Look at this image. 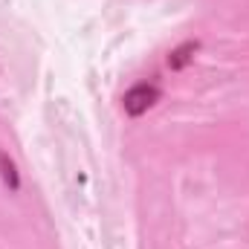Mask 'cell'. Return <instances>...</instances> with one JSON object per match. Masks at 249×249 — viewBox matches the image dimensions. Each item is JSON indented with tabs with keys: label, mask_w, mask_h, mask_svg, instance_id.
Wrapping results in <instances>:
<instances>
[{
	"label": "cell",
	"mask_w": 249,
	"mask_h": 249,
	"mask_svg": "<svg viewBox=\"0 0 249 249\" xmlns=\"http://www.w3.org/2000/svg\"><path fill=\"white\" fill-rule=\"evenodd\" d=\"M160 96H162V90L154 81H142V84H133L124 93L122 107L127 116H142V113H148V107H154L160 102Z\"/></svg>",
	"instance_id": "cell-1"
},
{
	"label": "cell",
	"mask_w": 249,
	"mask_h": 249,
	"mask_svg": "<svg viewBox=\"0 0 249 249\" xmlns=\"http://www.w3.org/2000/svg\"><path fill=\"white\" fill-rule=\"evenodd\" d=\"M197 47H200L197 41H186V44H180V47H177V50L168 55V67H171V70H183V67H186V64L194 58Z\"/></svg>",
	"instance_id": "cell-2"
},
{
	"label": "cell",
	"mask_w": 249,
	"mask_h": 249,
	"mask_svg": "<svg viewBox=\"0 0 249 249\" xmlns=\"http://www.w3.org/2000/svg\"><path fill=\"white\" fill-rule=\"evenodd\" d=\"M0 177H3L6 188H12V191H18V188H20L18 168H15V162L9 160V154H6V151H0Z\"/></svg>",
	"instance_id": "cell-3"
}]
</instances>
